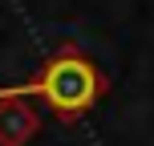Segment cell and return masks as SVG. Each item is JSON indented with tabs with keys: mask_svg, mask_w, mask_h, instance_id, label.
I'll return each mask as SVG.
<instances>
[{
	"mask_svg": "<svg viewBox=\"0 0 154 146\" xmlns=\"http://www.w3.org/2000/svg\"><path fill=\"white\" fill-rule=\"evenodd\" d=\"M101 89H106V81H101V73L93 69V61H89V57H81L77 49H65V53L49 57L45 69H41L37 77H29V81H20V85H4L0 98L37 93V98L49 101L53 114L77 118L81 110H89L93 101L101 98Z\"/></svg>",
	"mask_w": 154,
	"mask_h": 146,
	"instance_id": "6da1fadb",
	"label": "cell"
}]
</instances>
